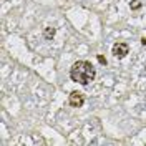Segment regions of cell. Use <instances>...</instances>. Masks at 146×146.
<instances>
[{
	"label": "cell",
	"mask_w": 146,
	"mask_h": 146,
	"mask_svg": "<svg viewBox=\"0 0 146 146\" xmlns=\"http://www.w3.org/2000/svg\"><path fill=\"white\" fill-rule=\"evenodd\" d=\"M70 78L75 83H80V85H88L90 82L95 80V68L90 62L86 60H80V62H75L70 68Z\"/></svg>",
	"instance_id": "6da1fadb"
},
{
	"label": "cell",
	"mask_w": 146,
	"mask_h": 146,
	"mask_svg": "<svg viewBox=\"0 0 146 146\" xmlns=\"http://www.w3.org/2000/svg\"><path fill=\"white\" fill-rule=\"evenodd\" d=\"M111 52H113V55H115L118 60H121V58H125V56L128 55V52H129V45L125 43V42H118V43L113 45Z\"/></svg>",
	"instance_id": "7a4b0ae2"
},
{
	"label": "cell",
	"mask_w": 146,
	"mask_h": 146,
	"mask_svg": "<svg viewBox=\"0 0 146 146\" xmlns=\"http://www.w3.org/2000/svg\"><path fill=\"white\" fill-rule=\"evenodd\" d=\"M83 103H85L83 93H80V91H72V93H70V96H68V105H70L72 108H82Z\"/></svg>",
	"instance_id": "3957f363"
},
{
	"label": "cell",
	"mask_w": 146,
	"mask_h": 146,
	"mask_svg": "<svg viewBox=\"0 0 146 146\" xmlns=\"http://www.w3.org/2000/svg\"><path fill=\"white\" fill-rule=\"evenodd\" d=\"M55 32H56V30H55L53 27H46L45 32H43V36H45L46 40H50V38H53L55 36Z\"/></svg>",
	"instance_id": "277c9868"
},
{
	"label": "cell",
	"mask_w": 146,
	"mask_h": 146,
	"mask_svg": "<svg viewBox=\"0 0 146 146\" xmlns=\"http://www.w3.org/2000/svg\"><path fill=\"white\" fill-rule=\"evenodd\" d=\"M129 7H131V10H139L141 9V2H138V0H131Z\"/></svg>",
	"instance_id": "5b68a950"
},
{
	"label": "cell",
	"mask_w": 146,
	"mask_h": 146,
	"mask_svg": "<svg viewBox=\"0 0 146 146\" xmlns=\"http://www.w3.org/2000/svg\"><path fill=\"white\" fill-rule=\"evenodd\" d=\"M96 60H98L101 65H106V58H105L103 55H98V56H96Z\"/></svg>",
	"instance_id": "8992f818"
},
{
	"label": "cell",
	"mask_w": 146,
	"mask_h": 146,
	"mask_svg": "<svg viewBox=\"0 0 146 146\" xmlns=\"http://www.w3.org/2000/svg\"><path fill=\"white\" fill-rule=\"evenodd\" d=\"M141 45L146 46V36H143V38H141Z\"/></svg>",
	"instance_id": "52a82bcc"
},
{
	"label": "cell",
	"mask_w": 146,
	"mask_h": 146,
	"mask_svg": "<svg viewBox=\"0 0 146 146\" xmlns=\"http://www.w3.org/2000/svg\"><path fill=\"white\" fill-rule=\"evenodd\" d=\"M145 68H146V66H145Z\"/></svg>",
	"instance_id": "ba28073f"
}]
</instances>
